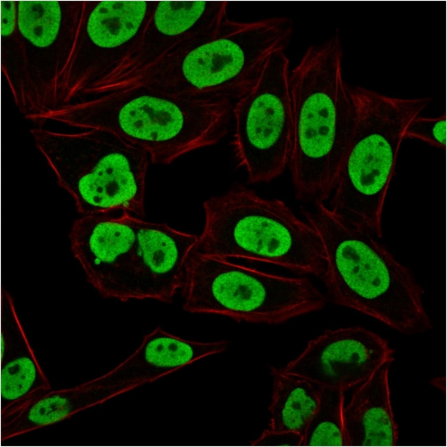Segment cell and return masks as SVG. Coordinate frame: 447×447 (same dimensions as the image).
Masks as SVG:
<instances>
[{
    "label": "cell",
    "instance_id": "obj_15",
    "mask_svg": "<svg viewBox=\"0 0 447 447\" xmlns=\"http://www.w3.org/2000/svg\"><path fill=\"white\" fill-rule=\"evenodd\" d=\"M136 229L133 299L171 303L182 290L199 235L133 216Z\"/></svg>",
    "mask_w": 447,
    "mask_h": 447
},
{
    "label": "cell",
    "instance_id": "obj_18",
    "mask_svg": "<svg viewBox=\"0 0 447 447\" xmlns=\"http://www.w3.org/2000/svg\"><path fill=\"white\" fill-rule=\"evenodd\" d=\"M393 360L376 369L354 391L343 416L347 446H393L399 431L391 402L389 370Z\"/></svg>",
    "mask_w": 447,
    "mask_h": 447
},
{
    "label": "cell",
    "instance_id": "obj_12",
    "mask_svg": "<svg viewBox=\"0 0 447 447\" xmlns=\"http://www.w3.org/2000/svg\"><path fill=\"white\" fill-rule=\"evenodd\" d=\"M228 6L225 1H158L135 52L80 96L118 90L179 47L213 34L228 18Z\"/></svg>",
    "mask_w": 447,
    "mask_h": 447
},
{
    "label": "cell",
    "instance_id": "obj_1",
    "mask_svg": "<svg viewBox=\"0 0 447 447\" xmlns=\"http://www.w3.org/2000/svg\"><path fill=\"white\" fill-rule=\"evenodd\" d=\"M233 105L224 98H188L145 84L58 106L26 120L100 129L144 150L150 162L168 165L215 145L227 134Z\"/></svg>",
    "mask_w": 447,
    "mask_h": 447
},
{
    "label": "cell",
    "instance_id": "obj_6",
    "mask_svg": "<svg viewBox=\"0 0 447 447\" xmlns=\"http://www.w3.org/2000/svg\"><path fill=\"white\" fill-rule=\"evenodd\" d=\"M202 206L204 221L196 248L200 252L322 276L325 256L318 235L283 201L236 182Z\"/></svg>",
    "mask_w": 447,
    "mask_h": 447
},
{
    "label": "cell",
    "instance_id": "obj_7",
    "mask_svg": "<svg viewBox=\"0 0 447 447\" xmlns=\"http://www.w3.org/2000/svg\"><path fill=\"white\" fill-rule=\"evenodd\" d=\"M30 133L81 215L119 212L144 218L150 160L144 150L100 129L65 133L37 127Z\"/></svg>",
    "mask_w": 447,
    "mask_h": 447
},
{
    "label": "cell",
    "instance_id": "obj_10",
    "mask_svg": "<svg viewBox=\"0 0 447 447\" xmlns=\"http://www.w3.org/2000/svg\"><path fill=\"white\" fill-rule=\"evenodd\" d=\"M157 2L83 1L74 47L59 83L60 105L80 97L135 52Z\"/></svg>",
    "mask_w": 447,
    "mask_h": 447
},
{
    "label": "cell",
    "instance_id": "obj_8",
    "mask_svg": "<svg viewBox=\"0 0 447 447\" xmlns=\"http://www.w3.org/2000/svg\"><path fill=\"white\" fill-rule=\"evenodd\" d=\"M182 292L187 312L268 325L318 311L327 303L307 278L268 273L197 250L188 259Z\"/></svg>",
    "mask_w": 447,
    "mask_h": 447
},
{
    "label": "cell",
    "instance_id": "obj_14",
    "mask_svg": "<svg viewBox=\"0 0 447 447\" xmlns=\"http://www.w3.org/2000/svg\"><path fill=\"white\" fill-rule=\"evenodd\" d=\"M395 351L377 334L353 326L327 329L282 369L318 387L345 391L366 380Z\"/></svg>",
    "mask_w": 447,
    "mask_h": 447
},
{
    "label": "cell",
    "instance_id": "obj_11",
    "mask_svg": "<svg viewBox=\"0 0 447 447\" xmlns=\"http://www.w3.org/2000/svg\"><path fill=\"white\" fill-rule=\"evenodd\" d=\"M83 1H17V26L27 59L32 113L59 105V83L75 42Z\"/></svg>",
    "mask_w": 447,
    "mask_h": 447
},
{
    "label": "cell",
    "instance_id": "obj_20",
    "mask_svg": "<svg viewBox=\"0 0 447 447\" xmlns=\"http://www.w3.org/2000/svg\"><path fill=\"white\" fill-rule=\"evenodd\" d=\"M272 393L269 428L303 437L319 402V388L311 382L270 367Z\"/></svg>",
    "mask_w": 447,
    "mask_h": 447
},
{
    "label": "cell",
    "instance_id": "obj_23",
    "mask_svg": "<svg viewBox=\"0 0 447 447\" xmlns=\"http://www.w3.org/2000/svg\"><path fill=\"white\" fill-rule=\"evenodd\" d=\"M418 140L432 147L445 149L446 145V117L417 116L409 124L404 133V140Z\"/></svg>",
    "mask_w": 447,
    "mask_h": 447
},
{
    "label": "cell",
    "instance_id": "obj_2",
    "mask_svg": "<svg viewBox=\"0 0 447 447\" xmlns=\"http://www.w3.org/2000/svg\"><path fill=\"white\" fill-rule=\"evenodd\" d=\"M314 205L312 210L301 207V211L323 246L321 277L329 300L402 334L431 329L424 290L411 269L370 232L349 224L323 202Z\"/></svg>",
    "mask_w": 447,
    "mask_h": 447
},
{
    "label": "cell",
    "instance_id": "obj_19",
    "mask_svg": "<svg viewBox=\"0 0 447 447\" xmlns=\"http://www.w3.org/2000/svg\"><path fill=\"white\" fill-rule=\"evenodd\" d=\"M113 398L111 391L99 386L50 390L1 417V441L62 422Z\"/></svg>",
    "mask_w": 447,
    "mask_h": 447
},
{
    "label": "cell",
    "instance_id": "obj_21",
    "mask_svg": "<svg viewBox=\"0 0 447 447\" xmlns=\"http://www.w3.org/2000/svg\"><path fill=\"white\" fill-rule=\"evenodd\" d=\"M1 69L24 118L32 113L27 59L17 26V1H1Z\"/></svg>",
    "mask_w": 447,
    "mask_h": 447
},
{
    "label": "cell",
    "instance_id": "obj_4",
    "mask_svg": "<svg viewBox=\"0 0 447 447\" xmlns=\"http://www.w3.org/2000/svg\"><path fill=\"white\" fill-rule=\"evenodd\" d=\"M293 20L227 18L213 34L189 42L120 89L141 83L188 98L238 100L254 84L268 59L285 52Z\"/></svg>",
    "mask_w": 447,
    "mask_h": 447
},
{
    "label": "cell",
    "instance_id": "obj_3",
    "mask_svg": "<svg viewBox=\"0 0 447 447\" xmlns=\"http://www.w3.org/2000/svg\"><path fill=\"white\" fill-rule=\"evenodd\" d=\"M338 31L309 46L290 71L293 116L288 166L296 198L324 203L332 195L351 133L354 111L343 77Z\"/></svg>",
    "mask_w": 447,
    "mask_h": 447
},
{
    "label": "cell",
    "instance_id": "obj_16",
    "mask_svg": "<svg viewBox=\"0 0 447 447\" xmlns=\"http://www.w3.org/2000/svg\"><path fill=\"white\" fill-rule=\"evenodd\" d=\"M228 346L227 340H188L157 326L144 335L139 347L119 364L81 384L109 389L117 397L202 358L223 353Z\"/></svg>",
    "mask_w": 447,
    "mask_h": 447
},
{
    "label": "cell",
    "instance_id": "obj_24",
    "mask_svg": "<svg viewBox=\"0 0 447 447\" xmlns=\"http://www.w3.org/2000/svg\"><path fill=\"white\" fill-rule=\"evenodd\" d=\"M303 437L291 431H278L270 428L250 442L252 446H301Z\"/></svg>",
    "mask_w": 447,
    "mask_h": 447
},
{
    "label": "cell",
    "instance_id": "obj_9",
    "mask_svg": "<svg viewBox=\"0 0 447 447\" xmlns=\"http://www.w3.org/2000/svg\"><path fill=\"white\" fill-rule=\"evenodd\" d=\"M290 74L285 52L273 54L254 84L233 105L231 145L249 184L268 183L289 164L293 138Z\"/></svg>",
    "mask_w": 447,
    "mask_h": 447
},
{
    "label": "cell",
    "instance_id": "obj_5",
    "mask_svg": "<svg viewBox=\"0 0 447 447\" xmlns=\"http://www.w3.org/2000/svg\"><path fill=\"white\" fill-rule=\"evenodd\" d=\"M354 118L329 208L349 224L382 237V212L404 133L430 97L389 96L348 84Z\"/></svg>",
    "mask_w": 447,
    "mask_h": 447
},
{
    "label": "cell",
    "instance_id": "obj_13",
    "mask_svg": "<svg viewBox=\"0 0 447 447\" xmlns=\"http://www.w3.org/2000/svg\"><path fill=\"white\" fill-rule=\"evenodd\" d=\"M88 283L104 298L132 300L136 229L133 215H81L69 232Z\"/></svg>",
    "mask_w": 447,
    "mask_h": 447
},
{
    "label": "cell",
    "instance_id": "obj_22",
    "mask_svg": "<svg viewBox=\"0 0 447 447\" xmlns=\"http://www.w3.org/2000/svg\"><path fill=\"white\" fill-rule=\"evenodd\" d=\"M318 388V404L306 428L301 446H347L343 416L345 391Z\"/></svg>",
    "mask_w": 447,
    "mask_h": 447
},
{
    "label": "cell",
    "instance_id": "obj_17",
    "mask_svg": "<svg viewBox=\"0 0 447 447\" xmlns=\"http://www.w3.org/2000/svg\"><path fill=\"white\" fill-rule=\"evenodd\" d=\"M10 293L1 292V417L51 390Z\"/></svg>",
    "mask_w": 447,
    "mask_h": 447
}]
</instances>
